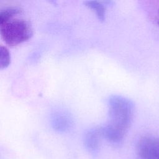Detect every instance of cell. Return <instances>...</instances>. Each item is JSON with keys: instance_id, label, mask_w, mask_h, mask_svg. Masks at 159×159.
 I'll use <instances>...</instances> for the list:
<instances>
[{"instance_id": "1", "label": "cell", "mask_w": 159, "mask_h": 159, "mask_svg": "<svg viewBox=\"0 0 159 159\" xmlns=\"http://www.w3.org/2000/svg\"><path fill=\"white\" fill-rule=\"evenodd\" d=\"M107 104L108 122L101 128L102 135L112 143H119L130 125L134 105L131 100L120 95L111 96Z\"/></svg>"}, {"instance_id": "2", "label": "cell", "mask_w": 159, "mask_h": 159, "mask_svg": "<svg viewBox=\"0 0 159 159\" xmlns=\"http://www.w3.org/2000/svg\"><path fill=\"white\" fill-rule=\"evenodd\" d=\"M0 31L2 39L10 46H16L28 40L33 34L30 23L16 16L0 21Z\"/></svg>"}, {"instance_id": "3", "label": "cell", "mask_w": 159, "mask_h": 159, "mask_svg": "<svg viewBox=\"0 0 159 159\" xmlns=\"http://www.w3.org/2000/svg\"><path fill=\"white\" fill-rule=\"evenodd\" d=\"M138 159H159V137H141L137 145Z\"/></svg>"}, {"instance_id": "4", "label": "cell", "mask_w": 159, "mask_h": 159, "mask_svg": "<svg viewBox=\"0 0 159 159\" xmlns=\"http://www.w3.org/2000/svg\"><path fill=\"white\" fill-rule=\"evenodd\" d=\"M52 125L55 130L64 131L72 124V119L69 113L62 110L55 111L52 114Z\"/></svg>"}, {"instance_id": "5", "label": "cell", "mask_w": 159, "mask_h": 159, "mask_svg": "<svg viewBox=\"0 0 159 159\" xmlns=\"http://www.w3.org/2000/svg\"><path fill=\"white\" fill-rule=\"evenodd\" d=\"M102 135L100 129H92L85 135V143L89 150L96 151L98 148L100 137Z\"/></svg>"}, {"instance_id": "6", "label": "cell", "mask_w": 159, "mask_h": 159, "mask_svg": "<svg viewBox=\"0 0 159 159\" xmlns=\"http://www.w3.org/2000/svg\"><path fill=\"white\" fill-rule=\"evenodd\" d=\"M84 4L95 12L100 20L102 21L105 19V7L101 2L97 1H86Z\"/></svg>"}, {"instance_id": "7", "label": "cell", "mask_w": 159, "mask_h": 159, "mask_svg": "<svg viewBox=\"0 0 159 159\" xmlns=\"http://www.w3.org/2000/svg\"><path fill=\"white\" fill-rule=\"evenodd\" d=\"M22 12V9L18 7H7L1 11L0 13V21L6 20L9 18L15 17L18 14H20Z\"/></svg>"}, {"instance_id": "8", "label": "cell", "mask_w": 159, "mask_h": 159, "mask_svg": "<svg viewBox=\"0 0 159 159\" xmlns=\"http://www.w3.org/2000/svg\"><path fill=\"white\" fill-rule=\"evenodd\" d=\"M11 63V55L9 50L3 46L0 48V68L1 70L7 68Z\"/></svg>"}, {"instance_id": "9", "label": "cell", "mask_w": 159, "mask_h": 159, "mask_svg": "<svg viewBox=\"0 0 159 159\" xmlns=\"http://www.w3.org/2000/svg\"><path fill=\"white\" fill-rule=\"evenodd\" d=\"M158 24H159V22H158Z\"/></svg>"}]
</instances>
